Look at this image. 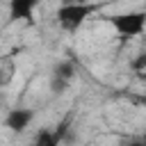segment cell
<instances>
[{
  "instance_id": "6da1fadb",
  "label": "cell",
  "mask_w": 146,
  "mask_h": 146,
  "mask_svg": "<svg viewBox=\"0 0 146 146\" xmlns=\"http://www.w3.org/2000/svg\"><path fill=\"white\" fill-rule=\"evenodd\" d=\"M94 11H96V5L84 2V0H71V2H64V5L57 9V23H59L64 30L73 32V30H78Z\"/></svg>"
},
{
  "instance_id": "7a4b0ae2",
  "label": "cell",
  "mask_w": 146,
  "mask_h": 146,
  "mask_svg": "<svg viewBox=\"0 0 146 146\" xmlns=\"http://www.w3.org/2000/svg\"><path fill=\"white\" fill-rule=\"evenodd\" d=\"M110 23H112V27H114L121 36L132 39V36L144 34V30H146V14H144V11L114 14V16H110Z\"/></svg>"
},
{
  "instance_id": "3957f363",
  "label": "cell",
  "mask_w": 146,
  "mask_h": 146,
  "mask_svg": "<svg viewBox=\"0 0 146 146\" xmlns=\"http://www.w3.org/2000/svg\"><path fill=\"white\" fill-rule=\"evenodd\" d=\"M41 5V0H9V18L11 21H27L32 23L34 9Z\"/></svg>"
},
{
  "instance_id": "277c9868",
  "label": "cell",
  "mask_w": 146,
  "mask_h": 146,
  "mask_svg": "<svg viewBox=\"0 0 146 146\" xmlns=\"http://www.w3.org/2000/svg\"><path fill=\"white\" fill-rule=\"evenodd\" d=\"M32 119H34L32 110H23V107H18V110H9L7 116H5V128H9L11 132H23V130L30 125Z\"/></svg>"
},
{
  "instance_id": "5b68a950",
  "label": "cell",
  "mask_w": 146,
  "mask_h": 146,
  "mask_svg": "<svg viewBox=\"0 0 146 146\" xmlns=\"http://www.w3.org/2000/svg\"><path fill=\"white\" fill-rule=\"evenodd\" d=\"M73 75H75V64L68 62V59L55 64V68H52V78H59V80H68V82H71Z\"/></svg>"
},
{
  "instance_id": "8992f818",
  "label": "cell",
  "mask_w": 146,
  "mask_h": 146,
  "mask_svg": "<svg viewBox=\"0 0 146 146\" xmlns=\"http://www.w3.org/2000/svg\"><path fill=\"white\" fill-rule=\"evenodd\" d=\"M57 141H59V135H57V132L43 130V132L36 135V144H41V146H55Z\"/></svg>"
},
{
  "instance_id": "52a82bcc",
  "label": "cell",
  "mask_w": 146,
  "mask_h": 146,
  "mask_svg": "<svg viewBox=\"0 0 146 146\" xmlns=\"http://www.w3.org/2000/svg\"><path fill=\"white\" fill-rule=\"evenodd\" d=\"M132 68L135 71H144L146 68V52H141L137 59H132Z\"/></svg>"
},
{
  "instance_id": "ba28073f",
  "label": "cell",
  "mask_w": 146,
  "mask_h": 146,
  "mask_svg": "<svg viewBox=\"0 0 146 146\" xmlns=\"http://www.w3.org/2000/svg\"><path fill=\"white\" fill-rule=\"evenodd\" d=\"M144 139H146V135H144Z\"/></svg>"
},
{
  "instance_id": "9c48e42d",
  "label": "cell",
  "mask_w": 146,
  "mask_h": 146,
  "mask_svg": "<svg viewBox=\"0 0 146 146\" xmlns=\"http://www.w3.org/2000/svg\"><path fill=\"white\" fill-rule=\"evenodd\" d=\"M66 2H71V0H66Z\"/></svg>"
}]
</instances>
